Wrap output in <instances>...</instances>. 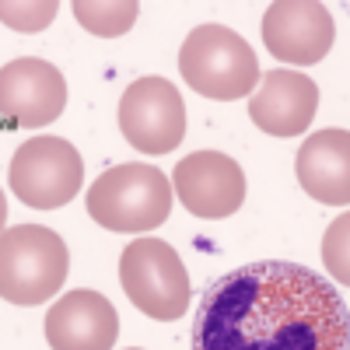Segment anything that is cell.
Instances as JSON below:
<instances>
[{"instance_id": "cell-14", "label": "cell", "mask_w": 350, "mask_h": 350, "mask_svg": "<svg viewBox=\"0 0 350 350\" xmlns=\"http://www.w3.org/2000/svg\"><path fill=\"white\" fill-rule=\"evenodd\" d=\"M140 14V4L133 0H112V4H88V0H77L74 4V18L81 21V28H88L92 36H102V39H116L133 28Z\"/></svg>"}, {"instance_id": "cell-1", "label": "cell", "mask_w": 350, "mask_h": 350, "mask_svg": "<svg viewBox=\"0 0 350 350\" xmlns=\"http://www.w3.org/2000/svg\"><path fill=\"white\" fill-rule=\"evenodd\" d=\"M350 312L336 287L298 262H249L200 298L193 350H347Z\"/></svg>"}, {"instance_id": "cell-9", "label": "cell", "mask_w": 350, "mask_h": 350, "mask_svg": "<svg viewBox=\"0 0 350 350\" xmlns=\"http://www.w3.org/2000/svg\"><path fill=\"white\" fill-rule=\"evenodd\" d=\"M333 14L315 0H277L262 14V42L280 64L312 67L333 49Z\"/></svg>"}, {"instance_id": "cell-11", "label": "cell", "mask_w": 350, "mask_h": 350, "mask_svg": "<svg viewBox=\"0 0 350 350\" xmlns=\"http://www.w3.org/2000/svg\"><path fill=\"white\" fill-rule=\"evenodd\" d=\"M120 315L98 291H70L46 312V343L53 350H112Z\"/></svg>"}, {"instance_id": "cell-15", "label": "cell", "mask_w": 350, "mask_h": 350, "mask_svg": "<svg viewBox=\"0 0 350 350\" xmlns=\"http://www.w3.org/2000/svg\"><path fill=\"white\" fill-rule=\"evenodd\" d=\"M323 262L326 270L350 287V211H343L323 235Z\"/></svg>"}, {"instance_id": "cell-4", "label": "cell", "mask_w": 350, "mask_h": 350, "mask_svg": "<svg viewBox=\"0 0 350 350\" xmlns=\"http://www.w3.org/2000/svg\"><path fill=\"white\" fill-rule=\"evenodd\" d=\"M179 74L203 98L235 102L259 84V60L228 25H196L179 49Z\"/></svg>"}, {"instance_id": "cell-8", "label": "cell", "mask_w": 350, "mask_h": 350, "mask_svg": "<svg viewBox=\"0 0 350 350\" xmlns=\"http://www.w3.org/2000/svg\"><path fill=\"white\" fill-rule=\"evenodd\" d=\"M172 186L183 207L203 221L231 217L245 203V172L235 158L221 151L186 154L172 172Z\"/></svg>"}, {"instance_id": "cell-3", "label": "cell", "mask_w": 350, "mask_h": 350, "mask_svg": "<svg viewBox=\"0 0 350 350\" xmlns=\"http://www.w3.org/2000/svg\"><path fill=\"white\" fill-rule=\"evenodd\" d=\"M70 273L67 242L53 228L18 224L0 231V298L11 305H42L64 291Z\"/></svg>"}, {"instance_id": "cell-7", "label": "cell", "mask_w": 350, "mask_h": 350, "mask_svg": "<svg viewBox=\"0 0 350 350\" xmlns=\"http://www.w3.org/2000/svg\"><path fill=\"white\" fill-rule=\"evenodd\" d=\"M116 123L140 154H168L186 137V105L168 77H140L123 92Z\"/></svg>"}, {"instance_id": "cell-6", "label": "cell", "mask_w": 350, "mask_h": 350, "mask_svg": "<svg viewBox=\"0 0 350 350\" xmlns=\"http://www.w3.org/2000/svg\"><path fill=\"white\" fill-rule=\"evenodd\" d=\"M8 183H11V193L25 207L56 211L81 193L84 161L70 140L42 133V137L25 140L14 151Z\"/></svg>"}, {"instance_id": "cell-13", "label": "cell", "mask_w": 350, "mask_h": 350, "mask_svg": "<svg viewBox=\"0 0 350 350\" xmlns=\"http://www.w3.org/2000/svg\"><path fill=\"white\" fill-rule=\"evenodd\" d=\"M295 175L312 200L326 203V207H347L350 203V130L312 133L295 158Z\"/></svg>"}, {"instance_id": "cell-5", "label": "cell", "mask_w": 350, "mask_h": 350, "mask_svg": "<svg viewBox=\"0 0 350 350\" xmlns=\"http://www.w3.org/2000/svg\"><path fill=\"white\" fill-rule=\"evenodd\" d=\"M120 284L133 308L144 315L172 323L183 319L189 308V273L179 252L161 239H133L120 256Z\"/></svg>"}, {"instance_id": "cell-16", "label": "cell", "mask_w": 350, "mask_h": 350, "mask_svg": "<svg viewBox=\"0 0 350 350\" xmlns=\"http://www.w3.org/2000/svg\"><path fill=\"white\" fill-rule=\"evenodd\" d=\"M56 11H60V4H53V0H46V4H4L0 0V21L18 32H42L56 18Z\"/></svg>"}, {"instance_id": "cell-10", "label": "cell", "mask_w": 350, "mask_h": 350, "mask_svg": "<svg viewBox=\"0 0 350 350\" xmlns=\"http://www.w3.org/2000/svg\"><path fill=\"white\" fill-rule=\"evenodd\" d=\"M67 109V81L46 60L18 56L0 67V116L18 126H49Z\"/></svg>"}, {"instance_id": "cell-12", "label": "cell", "mask_w": 350, "mask_h": 350, "mask_svg": "<svg viewBox=\"0 0 350 350\" xmlns=\"http://www.w3.org/2000/svg\"><path fill=\"white\" fill-rule=\"evenodd\" d=\"M319 112V88L308 74L270 70L259 92L249 98L252 123L270 137H298L312 126Z\"/></svg>"}, {"instance_id": "cell-18", "label": "cell", "mask_w": 350, "mask_h": 350, "mask_svg": "<svg viewBox=\"0 0 350 350\" xmlns=\"http://www.w3.org/2000/svg\"><path fill=\"white\" fill-rule=\"evenodd\" d=\"M133 350H140V347H133Z\"/></svg>"}, {"instance_id": "cell-2", "label": "cell", "mask_w": 350, "mask_h": 350, "mask_svg": "<svg viewBox=\"0 0 350 350\" xmlns=\"http://www.w3.org/2000/svg\"><path fill=\"white\" fill-rule=\"evenodd\" d=\"M172 183L165 172L144 161H126L102 172L88 189V214L95 224L120 231V235H144L168 221Z\"/></svg>"}, {"instance_id": "cell-17", "label": "cell", "mask_w": 350, "mask_h": 350, "mask_svg": "<svg viewBox=\"0 0 350 350\" xmlns=\"http://www.w3.org/2000/svg\"><path fill=\"white\" fill-rule=\"evenodd\" d=\"M4 224H8V196L0 189V231H4Z\"/></svg>"}]
</instances>
